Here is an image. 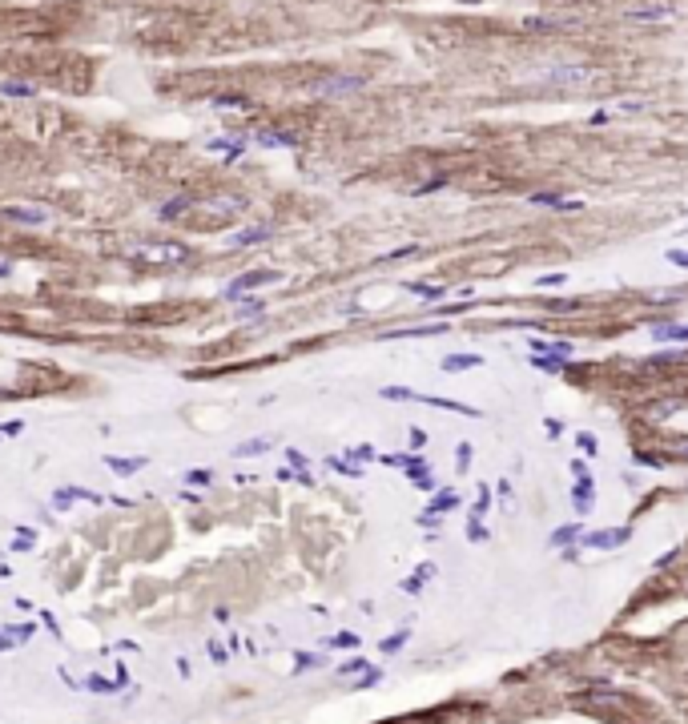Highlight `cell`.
Returning a JSON list of instances; mask_svg holds the SVG:
<instances>
[{
	"label": "cell",
	"mask_w": 688,
	"mask_h": 724,
	"mask_svg": "<svg viewBox=\"0 0 688 724\" xmlns=\"http://www.w3.org/2000/svg\"><path fill=\"white\" fill-rule=\"evenodd\" d=\"M528 201H531V206H552V209H556V201H560V197H556V193H531Z\"/></svg>",
	"instance_id": "22"
},
{
	"label": "cell",
	"mask_w": 688,
	"mask_h": 724,
	"mask_svg": "<svg viewBox=\"0 0 688 724\" xmlns=\"http://www.w3.org/2000/svg\"><path fill=\"white\" fill-rule=\"evenodd\" d=\"M190 206H193L190 197H174L169 206H161V209H157V218H161V222H174L177 213H185V209H190Z\"/></svg>",
	"instance_id": "12"
},
{
	"label": "cell",
	"mask_w": 688,
	"mask_h": 724,
	"mask_svg": "<svg viewBox=\"0 0 688 724\" xmlns=\"http://www.w3.org/2000/svg\"><path fill=\"white\" fill-rule=\"evenodd\" d=\"M673 8L668 4H648V8H628V20H668Z\"/></svg>",
	"instance_id": "7"
},
{
	"label": "cell",
	"mask_w": 688,
	"mask_h": 724,
	"mask_svg": "<svg viewBox=\"0 0 688 724\" xmlns=\"http://www.w3.org/2000/svg\"><path fill=\"white\" fill-rule=\"evenodd\" d=\"M668 262H676V266H688V254H685V250H668Z\"/></svg>",
	"instance_id": "26"
},
{
	"label": "cell",
	"mask_w": 688,
	"mask_h": 724,
	"mask_svg": "<svg viewBox=\"0 0 688 724\" xmlns=\"http://www.w3.org/2000/svg\"><path fill=\"white\" fill-rule=\"evenodd\" d=\"M563 282H568V274H544V278H540V282H535V286H544V290H552V286H563Z\"/></svg>",
	"instance_id": "20"
},
{
	"label": "cell",
	"mask_w": 688,
	"mask_h": 724,
	"mask_svg": "<svg viewBox=\"0 0 688 724\" xmlns=\"http://www.w3.org/2000/svg\"><path fill=\"white\" fill-rule=\"evenodd\" d=\"M190 257V246L181 241H157V246H133L129 262H141V266H177Z\"/></svg>",
	"instance_id": "1"
},
{
	"label": "cell",
	"mask_w": 688,
	"mask_h": 724,
	"mask_svg": "<svg viewBox=\"0 0 688 724\" xmlns=\"http://www.w3.org/2000/svg\"><path fill=\"white\" fill-rule=\"evenodd\" d=\"M435 334H447V326H443V322H435V326H411V330H391V338H435Z\"/></svg>",
	"instance_id": "9"
},
{
	"label": "cell",
	"mask_w": 688,
	"mask_h": 724,
	"mask_svg": "<svg viewBox=\"0 0 688 724\" xmlns=\"http://www.w3.org/2000/svg\"><path fill=\"white\" fill-rule=\"evenodd\" d=\"M471 455H475V450H471V443H459V471H467V467H471Z\"/></svg>",
	"instance_id": "24"
},
{
	"label": "cell",
	"mask_w": 688,
	"mask_h": 724,
	"mask_svg": "<svg viewBox=\"0 0 688 724\" xmlns=\"http://www.w3.org/2000/svg\"><path fill=\"white\" fill-rule=\"evenodd\" d=\"M105 463H109L117 475H133V471H141V467H145V459H117V455H109Z\"/></svg>",
	"instance_id": "13"
},
{
	"label": "cell",
	"mask_w": 688,
	"mask_h": 724,
	"mask_svg": "<svg viewBox=\"0 0 688 724\" xmlns=\"http://www.w3.org/2000/svg\"><path fill=\"white\" fill-rule=\"evenodd\" d=\"M0 93L4 97H36V85H29V80H0Z\"/></svg>",
	"instance_id": "11"
},
{
	"label": "cell",
	"mask_w": 688,
	"mask_h": 724,
	"mask_svg": "<svg viewBox=\"0 0 688 724\" xmlns=\"http://www.w3.org/2000/svg\"><path fill=\"white\" fill-rule=\"evenodd\" d=\"M270 229H274L270 222L246 225V229H241V234H234V238L225 241V246H230V250H246V246H254V241H266V238H270Z\"/></svg>",
	"instance_id": "3"
},
{
	"label": "cell",
	"mask_w": 688,
	"mask_h": 724,
	"mask_svg": "<svg viewBox=\"0 0 688 724\" xmlns=\"http://www.w3.org/2000/svg\"><path fill=\"white\" fill-rule=\"evenodd\" d=\"M544 427H547V434H552V439H560V434H563V427H560V418H547Z\"/></svg>",
	"instance_id": "25"
},
{
	"label": "cell",
	"mask_w": 688,
	"mask_h": 724,
	"mask_svg": "<svg viewBox=\"0 0 688 724\" xmlns=\"http://www.w3.org/2000/svg\"><path fill=\"white\" fill-rule=\"evenodd\" d=\"M576 443H580V450H588V455H596V450H600V443H596V434H588V431L580 434Z\"/></svg>",
	"instance_id": "23"
},
{
	"label": "cell",
	"mask_w": 688,
	"mask_h": 724,
	"mask_svg": "<svg viewBox=\"0 0 688 724\" xmlns=\"http://www.w3.org/2000/svg\"><path fill=\"white\" fill-rule=\"evenodd\" d=\"M278 278H282V274H274V270L241 274L238 282H230V286H225V298H230V302H238V298H241V290H254V286H266V282H278Z\"/></svg>",
	"instance_id": "2"
},
{
	"label": "cell",
	"mask_w": 688,
	"mask_h": 724,
	"mask_svg": "<svg viewBox=\"0 0 688 724\" xmlns=\"http://www.w3.org/2000/svg\"><path fill=\"white\" fill-rule=\"evenodd\" d=\"M588 499H592V479H588V471H584V475L576 479V507L580 511L588 507Z\"/></svg>",
	"instance_id": "15"
},
{
	"label": "cell",
	"mask_w": 688,
	"mask_h": 724,
	"mask_svg": "<svg viewBox=\"0 0 688 724\" xmlns=\"http://www.w3.org/2000/svg\"><path fill=\"white\" fill-rule=\"evenodd\" d=\"M4 218H13V222H20V225H45L48 222L45 209H20V206H8V209H4Z\"/></svg>",
	"instance_id": "5"
},
{
	"label": "cell",
	"mask_w": 688,
	"mask_h": 724,
	"mask_svg": "<svg viewBox=\"0 0 688 724\" xmlns=\"http://www.w3.org/2000/svg\"><path fill=\"white\" fill-rule=\"evenodd\" d=\"M218 109H246V97H213Z\"/></svg>",
	"instance_id": "19"
},
{
	"label": "cell",
	"mask_w": 688,
	"mask_h": 724,
	"mask_svg": "<svg viewBox=\"0 0 688 724\" xmlns=\"http://www.w3.org/2000/svg\"><path fill=\"white\" fill-rule=\"evenodd\" d=\"M528 362H531L535 370H544V374H560V370L568 367V362H563L560 354H531Z\"/></svg>",
	"instance_id": "8"
},
{
	"label": "cell",
	"mask_w": 688,
	"mask_h": 724,
	"mask_svg": "<svg viewBox=\"0 0 688 724\" xmlns=\"http://www.w3.org/2000/svg\"><path fill=\"white\" fill-rule=\"evenodd\" d=\"M411 294H423V298H427V302H431V298H443V286H423V282H411Z\"/></svg>",
	"instance_id": "18"
},
{
	"label": "cell",
	"mask_w": 688,
	"mask_h": 724,
	"mask_svg": "<svg viewBox=\"0 0 688 724\" xmlns=\"http://www.w3.org/2000/svg\"><path fill=\"white\" fill-rule=\"evenodd\" d=\"M213 201H218V206H209V213H238V209L246 206L241 197H213Z\"/></svg>",
	"instance_id": "17"
},
{
	"label": "cell",
	"mask_w": 688,
	"mask_h": 724,
	"mask_svg": "<svg viewBox=\"0 0 688 724\" xmlns=\"http://www.w3.org/2000/svg\"><path fill=\"white\" fill-rule=\"evenodd\" d=\"M652 338L657 342H688V326H657Z\"/></svg>",
	"instance_id": "10"
},
{
	"label": "cell",
	"mask_w": 688,
	"mask_h": 724,
	"mask_svg": "<svg viewBox=\"0 0 688 724\" xmlns=\"http://www.w3.org/2000/svg\"><path fill=\"white\" fill-rule=\"evenodd\" d=\"M367 80L363 77H326L318 80V93L322 97H338V93H354V89H363Z\"/></svg>",
	"instance_id": "4"
},
{
	"label": "cell",
	"mask_w": 688,
	"mask_h": 724,
	"mask_svg": "<svg viewBox=\"0 0 688 724\" xmlns=\"http://www.w3.org/2000/svg\"><path fill=\"white\" fill-rule=\"evenodd\" d=\"M262 310H266V302H262V298H258V302H246L238 310V318H254V314H262Z\"/></svg>",
	"instance_id": "21"
},
{
	"label": "cell",
	"mask_w": 688,
	"mask_h": 724,
	"mask_svg": "<svg viewBox=\"0 0 688 724\" xmlns=\"http://www.w3.org/2000/svg\"><path fill=\"white\" fill-rule=\"evenodd\" d=\"M475 367H483L479 354H447V358H443V370H447V374H459V370H475Z\"/></svg>",
	"instance_id": "6"
},
{
	"label": "cell",
	"mask_w": 688,
	"mask_h": 724,
	"mask_svg": "<svg viewBox=\"0 0 688 724\" xmlns=\"http://www.w3.org/2000/svg\"><path fill=\"white\" fill-rule=\"evenodd\" d=\"M270 443H274V439H250V443H241L234 455H238V459H246V455H262V450H270Z\"/></svg>",
	"instance_id": "16"
},
{
	"label": "cell",
	"mask_w": 688,
	"mask_h": 724,
	"mask_svg": "<svg viewBox=\"0 0 688 724\" xmlns=\"http://www.w3.org/2000/svg\"><path fill=\"white\" fill-rule=\"evenodd\" d=\"M258 141L270 145V149H294V133H262Z\"/></svg>",
	"instance_id": "14"
},
{
	"label": "cell",
	"mask_w": 688,
	"mask_h": 724,
	"mask_svg": "<svg viewBox=\"0 0 688 724\" xmlns=\"http://www.w3.org/2000/svg\"><path fill=\"white\" fill-rule=\"evenodd\" d=\"M286 459H290V463H294V467H306V455H302V450H290Z\"/></svg>",
	"instance_id": "27"
}]
</instances>
